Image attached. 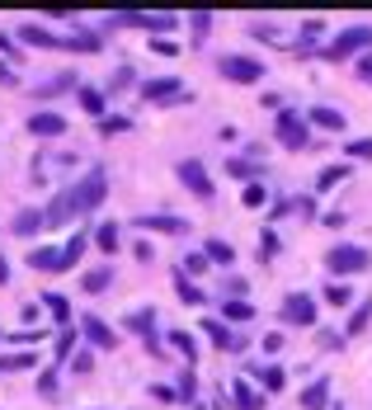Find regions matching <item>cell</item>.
<instances>
[{"label": "cell", "mask_w": 372, "mask_h": 410, "mask_svg": "<svg viewBox=\"0 0 372 410\" xmlns=\"http://www.w3.org/2000/svg\"><path fill=\"white\" fill-rule=\"evenodd\" d=\"M104 193H109V174H104V170H90L80 184H71L66 193H57V198H52V207H47V226L71 222V212H76V217L94 212V207L104 203Z\"/></svg>", "instance_id": "6da1fadb"}, {"label": "cell", "mask_w": 372, "mask_h": 410, "mask_svg": "<svg viewBox=\"0 0 372 410\" xmlns=\"http://www.w3.org/2000/svg\"><path fill=\"white\" fill-rule=\"evenodd\" d=\"M217 71H222L226 80H240V85H255V80H264V62H255V57H240V52L222 57Z\"/></svg>", "instance_id": "7a4b0ae2"}, {"label": "cell", "mask_w": 372, "mask_h": 410, "mask_svg": "<svg viewBox=\"0 0 372 410\" xmlns=\"http://www.w3.org/2000/svg\"><path fill=\"white\" fill-rule=\"evenodd\" d=\"M278 142H283V146H293V151L311 146V127H307V118H302V113H293V109H283V113H278Z\"/></svg>", "instance_id": "3957f363"}, {"label": "cell", "mask_w": 372, "mask_h": 410, "mask_svg": "<svg viewBox=\"0 0 372 410\" xmlns=\"http://www.w3.org/2000/svg\"><path fill=\"white\" fill-rule=\"evenodd\" d=\"M326 264L335 269V274H358V269L372 264V255L363 250V245H335V250L326 255Z\"/></svg>", "instance_id": "277c9868"}, {"label": "cell", "mask_w": 372, "mask_h": 410, "mask_svg": "<svg viewBox=\"0 0 372 410\" xmlns=\"http://www.w3.org/2000/svg\"><path fill=\"white\" fill-rule=\"evenodd\" d=\"M372 43V29L368 24H358V29H349V33H340L335 43L326 48V57H349V52H358V48H368Z\"/></svg>", "instance_id": "5b68a950"}, {"label": "cell", "mask_w": 372, "mask_h": 410, "mask_svg": "<svg viewBox=\"0 0 372 410\" xmlns=\"http://www.w3.org/2000/svg\"><path fill=\"white\" fill-rule=\"evenodd\" d=\"M179 179H184L188 189L198 193V198H212V184H207V170H203L198 160H184V165H179Z\"/></svg>", "instance_id": "8992f818"}, {"label": "cell", "mask_w": 372, "mask_h": 410, "mask_svg": "<svg viewBox=\"0 0 372 410\" xmlns=\"http://www.w3.org/2000/svg\"><path fill=\"white\" fill-rule=\"evenodd\" d=\"M29 132H33V137H62V132H66V118H62V113H33V118H29Z\"/></svg>", "instance_id": "52a82bcc"}, {"label": "cell", "mask_w": 372, "mask_h": 410, "mask_svg": "<svg viewBox=\"0 0 372 410\" xmlns=\"http://www.w3.org/2000/svg\"><path fill=\"white\" fill-rule=\"evenodd\" d=\"M283 316H288L293 326H311V321H316V302L311 297H288L283 302Z\"/></svg>", "instance_id": "ba28073f"}, {"label": "cell", "mask_w": 372, "mask_h": 410, "mask_svg": "<svg viewBox=\"0 0 372 410\" xmlns=\"http://www.w3.org/2000/svg\"><path fill=\"white\" fill-rule=\"evenodd\" d=\"M29 269H47V274H57L62 269V250H52V245H38L29 255Z\"/></svg>", "instance_id": "9c48e42d"}, {"label": "cell", "mask_w": 372, "mask_h": 410, "mask_svg": "<svg viewBox=\"0 0 372 410\" xmlns=\"http://www.w3.org/2000/svg\"><path fill=\"white\" fill-rule=\"evenodd\" d=\"M326 396H330V378L311 382L307 392H302V410H321V406H326Z\"/></svg>", "instance_id": "30bf717a"}, {"label": "cell", "mask_w": 372, "mask_h": 410, "mask_svg": "<svg viewBox=\"0 0 372 410\" xmlns=\"http://www.w3.org/2000/svg\"><path fill=\"white\" fill-rule=\"evenodd\" d=\"M141 95L146 99H170V95H179V80H146V85H141Z\"/></svg>", "instance_id": "8fae6325"}, {"label": "cell", "mask_w": 372, "mask_h": 410, "mask_svg": "<svg viewBox=\"0 0 372 410\" xmlns=\"http://www.w3.org/2000/svg\"><path fill=\"white\" fill-rule=\"evenodd\" d=\"M137 226H146V231H184V222L165 217V212H160V217H137Z\"/></svg>", "instance_id": "7c38bea8"}, {"label": "cell", "mask_w": 372, "mask_h": 410, "mask_svg": "<svg viewBox=\"0 0 372 410\" xmlns=\"http://www.w3.org/2000/svg\"><path fill=\"white\" fill-rule=\"evenodd\" d=\"M109 283H113V269H90V274H85V283H80V288H85V293H104Z\"/></svg>", "instance_id": "4fadbf2b"}, {"label": "cell", "mask_w": 372, "mask_h": 410, "mask_svg": "<svg viewBox=\"0 0 372 410\" xmlns=\"http://www.w3.org/2000/svg\"><path fill=\"white\" fill-rule=\"evenodd\" d=\"M349 165H326V170H321V179H316V184H321V189H335V184H344V179H349Z\"/></svg>", "instance_id": "5bb4252c"}, {"label": "cell", "mask_w": 372, "mask_h": 410, "mask_svg": "<svg viewBox=\"0 0 372 410\" xmlns=\"http://www.w3.org/2000/svg\"><path fill=\"white\" fill-rule=\"evenodd\" d=\"M207 260H212V264H236V250L226 241H207Z\"/></svg>", "instance_id": "9a60e30c"}, {"label": "cell", "mask_w": 372, "mask_h": 410, "mask_svg": "<svg viewBox=\"0 0 372 410\" xmlns=\"http://www.w3.org/2000/svg\"><path fill=\"white\" fill-rule=\"evenodd\" d=\"M85 335H90L94 345H113V331L104 326V321H94V316H85Z\"/></svg>", "instance_id": "2e32d148"}, {"label": "cell", "mask_w": 372, "mask_h": 410, "mask_svg": "<svg viewBox=\"0 0 372 410\" xmlns=\"http://www.w3.org/2000/svg\"><path fill=\"white\" fill-rule=\"evenodd\" d=\"M311 123H321V127H330V132H340V127H344V113H335V109H311Z\"/></svg>", "instance_id": "e0dca14e"}, {"label": "cell", "mask_w": 372, "mask_h": 410, "mask_svg": "<svg viewBox=\"0 0 372 410\" xmlns=\"http://www.w3.org/2000/svg\"><path fill=\"white\" fill-rule=\"evenodd\" d=\"M123 326H127V331H137V335H151V326H155V312H132V316L123 321Z\"/></svg>", "instance_id": "ac0fdd59"}, {"label": "cell", "mask_w": 372, "mask_h": 410, "mask_svg": "<svg viewBox=\"0 0 372 410\" xmlns=\"http://www.w3.org/2000/svg\"><path fill=\"white\" fill-rule=\"evenodd\" d=\"M326 302H330V307H349V302H354V288H349V283H330Z\"/></svg>", "instance_id": "d6986e66"}, {"label": "cell", "mask_w": 372, "mask_h": 410, "mask_svg": "<svg viewBox=\"0 0 372 410\" xmlns=\"http://www.w3.org/2000/svg\"><path fill=\"white\" fill-rule=\"evenodd\" d=\"M80 255H85V236H80V231H76V236L66 241V250H62V269H71V264H76V260H80Z\"/></svg>", "instance_id": "ffe728a7"}, {"label": "cell", "mask_w": 372, "mask_h": 410, "mask_svg": "<svg viewBox=\"0 0 372 410\" xmlns=\"http://www.w3.org/2000/svg\"><path fill=\"white\" fill-rule=\"evenodd\" d=\"M33 226H47V212H19V222H15L19 236H29Z\"/></svg>", "instance_id": "44dd1931"}, {"label": "cell", "mask_w": 372, "mask_h": 410, "mask_svg": "<svg viewBox=\"0 0 372 410\" xmlns=\"http://www.w3.org/2000/svg\"><path fill=\"white\" fill-rule=\"evenodd\" d=\"M174 288H179V297H184L188 307H198V302H203V293L188 283V274H174Z\"/></svg>", "instance_id": "7402d4cb"}, {"label": "cell", "mask_w": 372, "mask_h": 410, "mask_svg": "<svg viewBox=\"0 0 372 410\" xmlns=\"http://www.w3.org/2000/svg\"><path fill=\"white\" fill-rule=\"evenodd\" d=\"M231 392H236V401H240V406H245V410H264V401H259V396H255V392H250L245 382H231Z\"/></svg>", "instance_id": "603a6c76"}, {"label": "cell", "mask_w": 372, "mask_h": 410, "mask_svg": "<svg viewBox=\"0 0 372 410\" xmlns=\"http://www.w3.org/2000/svg\"><path fill=\"white\" fill-rule=\"evenodd\" d=\"M19 38H24V43H38V48H52V43H57V38H52V33H43V29H33V24H24V29H19Z\"/></svg>", "instance_id": "cb8c5ba5"}, {"label": "cell", "mask_w": 372, "mask_h": 410, "mask_svg": "<svg viewBox=\"0 0 372 410\" xmlns=\"http://www.w3.org/2000/svg\"><path fill=\"white\" fill-rule=\"evenodd\" d=\"M203 331L212 335V345H226V349H231V345H236V335H231V331H226V326H222V321H207V326H203Z\"/></svg>", "instance_id": "d4e9b609"}, {"label": "cell", "mask_w": 372, "mask_h": 410, "mask_svg": "<svg viewBox=\"0 0 372 410\" xmlns=\"http://www.w3.org/2000/svg\"><path fill=\"white\" fill-rule=\"evenodd\" d=\"M368 316H372V302H363L354 316H349V335H363V326H368Z\"/></svg>", "instance_id": "484cf974"}, {"label": "cell", "mask_w": 372, "mask_h": 410, "mask_svg": "<svg viewBox=\"0 0 372 410\" xmlns=\"http://www.w3.org/2000/svg\"><path fill=\"white\" fill-rule=\"evenodd\" d=\"M255 378H259L269 392H278V387H283V373H278V368H255Z\"/></svg>", "instance_id": "4316f807"}, {"label": "cell", "mask_w": 372, "mask_h": 410, "mask_svg": "<svg viewBox=\"0 0 372 410\" xmlns=\"http://www.w3.org/2000/svg\"><path fill=\"white\" fill-rule=\"evenodd\" d=\"M99 245H104V250H118V226H113V222H104V226H99Z\"/></svg>", "instance_id": "83f0119b"}, {"label": "cell", "mask_w": 372, "mask_h": 410, "mask_svg": "<svg viewBox=\"0 0 372 410\" xmlns=\"http://www.w3.org/2000/svg\"><path fill=\"white\" fill-rule=\"evenodd\" d=\"M80 104L90 113H104V95H99V90H80Z\"/></svg>", "instance_id": "f1b7e54d"}, {"label": "cell", "mask_w": 372, "mask_h": 410, "mask_svg": "<svg viewBox=\"0 0 372 410\" xmlns=\"http://www.w3.org/2000/svg\"><path fill=\"white\" fill-rule=\"evenodd\" d=\"M274 255H278V236L264 231V236H259V260H274Z\"/></svg>", "instance_id": "f546056e"}, {"label": "cell", "mask_w": 372, "mask_h": 410, "mask_svg": "<svg viewBox=\"0 0 372 410\" xmlns=\"http://www.w3.org/2000/svg\"><path fill=\"white\" fill-rule=\"evenodd\" d=\"M47 312L57 316V321H66V316H71V307H66V297H57V293H47Z\"/></svg>", "instance_id": "4dcf8cb0"}, {"label": "cell", "mask_w": 372, "mask_h": 410, "mask_svg": "<svg viewBox=\"0 0 372 410\" xmlns=\"http://www.w3.org/2000/svg\"><path fill=\"white\" fill-rule=\"evenodd\" d=\"M222 312L231 316V321H250V316H255V312H250V302H226Z\"/></svg>", "instance_id": "1f68e13d"}, {"label": "cell", "mask_w": 372, "mask_h": 410, "mask_svg": "<svg viewBox=\"0 0 372 410\" xmlns=\"http://www.w3.org/2000/svg\"><path fill=\"white\" fill-rule=\"evenodd\" d=\"M207 269V255H184V269L179 274H203Z\"/></svg>", "instance_id": "d6a6232c"}, {"label": "cell", "mask_w": 372, "mask_h": 410, "mask_svg": "<svg viewBox=\"0 0 372 410\" xmlns=\"http://www.w3.org/2000/svg\"><path fill=\"white\" fill-rule=\"evenodd\" d=\"M264 198H269V189H264V184H245V203L250 207H259Z\"/></svg>", "instance_id": "836d02e7"}, {"label": "cell", "mask_w": 372, "mask_h": 410, "mask_svg": "<svg viewBox=\"0 0 372 410\" xmlns=\"http://www.w3.org/2000/svg\"><path fill=\"white\" fill-rule=\"evenodd\" d=\"M349 156H372V137H358V142H349Z\"/></svg>", "instance_id": "e575fe53"}, {"label": "cell", "mask_w": 372, "mask_h": 410, "mask_svg": "<svg viewBox=\"0 0 372 410\" xmlns=\"http://www.w3.org/2000/svg\"><path fill=\"white\" fill-rule=\"evenodd\" d=\"M71 345H76V331H62V340H57V354L66 359V354H71Z\"/></svg>", "instance_id": "d590c367"}, {"label": "cell", "mask_w": 372, "mask_h": 410, "mask_svg": "<svg viewBox=\"0 0 372 410\" xmlns=\"http://www.w3.org/2000/svg\"><path fill=\"white\" fill-rule=\"evenodd\" d=\"M358 76H363V80H372V57H363V62H358Z\"/></svg>", "instance_id": "8d00e7d4"}, {"label": "cell", "mask_w": 372, "mask_h": 410, "mask_svg": "<svg viewBox=\"0 0 372 410\" xmlns=\"http://www.w3.org/2000/svg\"><path fill=\"white\" fill-rule=\"evenodd\" d=\"M5 278H10V264H5V255H0V283H5Z\"/></svg>", "instance_id": "74e56055"}]
</instances>
